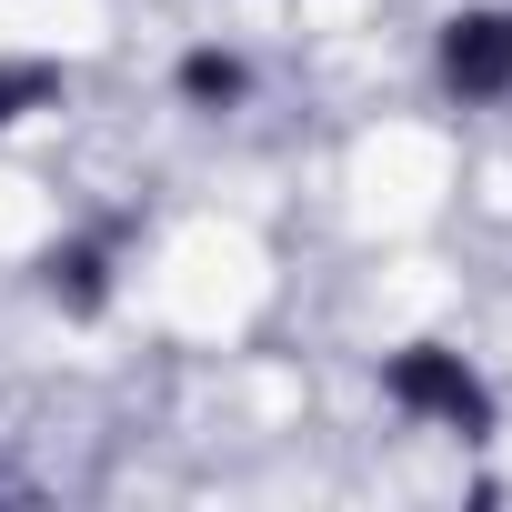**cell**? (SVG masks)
Masks as SVG:
<instances>
[{"mask_svg":"<svg viewBox=\"0 0 512 512\" xmlns=\"http://www.w3.org/2000/svg\"><path fill=\"white\" fill-rule=\"evenodd\" d=\"M372 382H382V402H392L402 422H422V432H442V442H492V432H502L492 372H482L472 352H452V342H392Z\"/></svg>","mask_w":512,"mask_h":512,"instance_id":"1","label":"cell"},{"mask_svg":"<svg viewBox=\"0 0 512 512\" xmlns=\"http://www.w3.org/2000/svg\"><path fill=\"white\" fill-rule=\"evenodd\" d=\"M432 91L452 111L512 101V0H462V11L432 21Z\"/></svg>","mask_w":512,"mask_h":512,"instance_id":"2","label":"cell"},{"mask_svg":"<svg viewBox=\"0 0 512 512\" xmlns=\"http://www.w3.org/2000/svg\"><path fill=\"white\" fill-rule=\"evenodd\" d=\"M121 241H131V221H91V231L51 241L41 251V302L71 312V322H101L111 312V282H121Z\"/></svg>","mask_w":512,"mask_h":512,"instance_id":"3","label":"cell"},{"mask_svg":"<svg viewBox=\"0 0 512 512\" xmlns=\"http://www.w3.org/2000/svg\"><path fill=\"white\" fill-rule=\"evenodd\" d=\"M61 101H71V71H61L51 51H0V141L31 131V121L61 111Z\"/></svg>","mask_w":512,"mask_h":512,"instance_id":"4","label":"cell"},{"mask_svg":"<svg viewBox=\"0 0 512 512\" xmlns=\"http://www.w3.org/2000/svg\"><path fill=\"white\" fill-rule=\"evenodd\" d=\"M171 91H181V111H241V101H251V61L201 41V51L171 61Z\"/></svg>","mask_w":512,"mask_h":512,"instance_id":"5","label":"cell"},{"mask_svg":"<svg viewBox=\"0 0 512 512\" xmlns=\"http://www.w3.org/2000/svg\"><path fill=\"white\" fill-rule=\"evenodd\" d=\"M21 492H31V472H21V462H0V502H21Z\"/></svg>","mask_w":512,"mask_h":512,"instance_id":"6","label":"cell"}]
</instances>
